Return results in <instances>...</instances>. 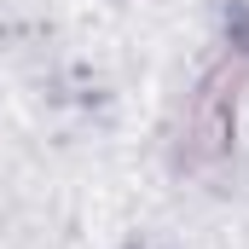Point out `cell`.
<instances>
[{"label":"cell","instance_id":"obj_1","mask_svg":"<svg viewBox=\"0 0 249 249\" xmlns=\"http://www.w3.org/2000/svg\"><path fill=\"white\" fill-rule=\"evenodd\" d=\"M249 81V53H220L197 75L180 127H174V162L186 174H209L232 157V133H238V93Z\"/></svg>","mask_w":249,"mask_h":249}]
</instances>
